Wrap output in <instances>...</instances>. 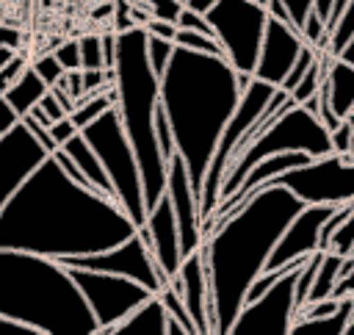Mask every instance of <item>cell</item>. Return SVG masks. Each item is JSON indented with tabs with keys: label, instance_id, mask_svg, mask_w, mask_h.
<instances>
[{
	"label": "cell",
	"instance_id": "cell-13",
	"mask_svg": "<svg viewBox=\"0 0 354 335\" xmlns=\"http://www.w3.org/2000/svg\"><path fill=\"white\" fill-rule=\"evenodd\" d=\"M58 263L75 266V269H97V271L122 274V277H130V280L141 282L152 293H158L163 285H169V277L155 263L152 249H149L141 227L130 238H124V241H119L108 249H100V252H91V255H77V257H64Z\"/></svg>",
	"mask_w": 354,
	"mask_h": 335
},
{
	"label": "cell",
	"instance_id": "cell-36",
	"mask_svg": "<svg viewBox=\"0 0 354 335\" xmlns=\"http://www.w3.org/2000/svg\"><path fill=\"white\" fill-rule=\"evenodd\" d=\"M141 6L152 14V17H158V19H177V14H180V8H183V3L180 0H141Z\"/></svg>",
	"mask_w": 354,
	"mask_h": 335
},
{
	"label": "cell",
	"instance_id": "cell-41",
	"mask_svg": "<svg viewBox=\"0 0 354 335\" xmlns=\"http://www.w3.org/2000/svg\"><path fill=\"white\" fill-rule=\"evenodd\" d=\"M282 6H285V11H288L290 22H293L296 28H301V22H304L307 11L313 8V0H282Z\"/></svg>",
	"mask_w": 354,
	"mask_h": 335
},
{
	"label": "cell",
	"instance_id": "cell-51",
	"mask_svg": "<svg viewBox=\"0 0 354 335\" xmlns=\"http://www.w3.org/2000/svg\"><path fill=\"white\" fill-rule=\"evenodd\" d=\"M351 114H354V111H351Z\"/></svg>",
	"mask_w": 354,
	"mask_h": 335
},
{
	"label": "cell",
	"instance_id": "cell-4",
	"mask_svg": "<svg viewBox=\"0 0 354 335\" xmlns=\"http://www.w3.org/2000/svg\"><path fill=\"white\" fill-rule=\"evenodd\" d=\"M0 313L30 324L39 335H97L69 269L53 257L0 246Z\"/></svg>",
	"mask_w": 354,
	"mask_h": 335
},
{
	"label": "cell",
	"instance_id": "cell-6",
	"mask_svg": "<svg viewBox=\"0 0 354 335\" xmlns=\"http://www.w3.org/2000/svg\"><path fill=\"white\" fill-rule=\"evenodd\" d=\"M277 152H307L313 158L318 155H329L332 152V138H329V127L315 116L310 114L304 105H296L290 102L288 108H282L254 138L252 144L235 158V163L227 169L224 180H221V188H218V202H227L241 180L246 177V172L266 155H277ZM213 208V210H216ZM207 221V219H205Z\"/></svg>",
	"mask_w": 354,
	"mask_h": 335
},
{
	"label": "cell",
	"instance_id": "cell-18",
	"mask_svg": "<svg viewBox=\"0 0 354 335\" xmlns=\"http://www.w3.org/2000/svg\"><path fill=\"white\" fill-rule=\"evenodd\" d=\"M141 233L152 249L155 263L160 266V271L171 280L183 263V252H180V230H177V219L171 210V202L166 197V191L158 197V202L152 208H147V219L141 224Z\"/></svg>",
	"mask_w": 354,
	"mask_h": 335
},
{
	"label": "cell",
	"instance_id": "cell-31",
	"mask_svg": "<svg viewBox=\"0 0 354 335\" xmlns=\"http://www.w3.org/2000/svg\"><path fill=\"white\" fill-rule=\"evenodd\" d=\"M28 64H30V58H28L22 50H17V53H14V55L0 66V94H3V91H6V89H8V86H11V83L25 72V66H28Z\"/></svg>",
	"mask_w": 354,
	"mask_h": 335
},
{
	"label": "cell",
	"instance_id": "cell-39",
	"mask_svg": "<svg viewBox=\"0 0 354 335\" xmlns=\"http://www.w3.org/2000/svg\"><path fill=\"white\" fill-rule=\"evenodd\" d=\"M36 105H39V108H41V114H44V116L50 119V125L66 116V111H64V105H61V102L55 100V94H53L50 89H47V94H44V97H41V100H39Z\"/></svg>",
	"mask_w": 354,
	"mask_h": 335
},
{
	"label": "cell",
	"instance_id": "cell-28",
	"mask_svg": "<svg viewBox=\"0 0 354 335\" xmlns=\"http://www.w3.org/2000/svg\"><path fill=\"white\" fill-rule=\"evenodd\" d=\"M80 69H102V39L100 33H86L77 39Z\"/></svg>",
	"mask_w": 354,
	"mask_h": 335
},
{
	"label": "cell",
	"instance_id": "cell-12",
	"mask_svg": "<svg viewBox=\"0 0 354 335\" xmlns=\"http://www.w3.org/2000/svg\"><path fill=\"white\" fill-rule=\"evenodd\" d=\"M304 260L285 269L260 296L246 299L230 324V335H288L296 318L293 288Z\"/></svg>",
	"mask_w": 354,
	"mask_h": 335
},
{
	"label": "cell",
	"instance_id": "cell-43",
	"mask_svg": "<svg viewBox=\"0 0 354 335\" xmlns=\"http://www.w3.org/2000/svg\"><path fill=\"white\" fill-rule=\"evenodd\" d=\"M19 122V116H17V111L8 105V100L0 94V136L6 133V130H11L14 125Z\"/></svg>",
	"mask_w": 354,
	"mask_h": 335
},
{
	"label": "cell",
	"instance_id": "cell-40",
	"mask_svg": "<svg viewBox=\"0 0 354 335\" xmlns=\"http://www.w3.org/2000/svg\"><path fill=\"white\" fill-rule=\"evenodd\" d=\"M0 335H39V332L30 324H25V321L0 313Z\"/></svg>",
	"mask_w": 354,
	"mask_h": 335
},
{
	"label": "cell",
	"instance_id": "cell-26",
	"mask_svg": "<svg viewBox=\"0 0 354 335\" xmlns=\"http://www.w3.org/2000/svg\"><path fill=\"white\" fill-rule=\"evenodd\" d=\"M158 296H160V302L166 305V313H169L171 318H177L188 335H196V327H194V321H191V316H188V310H185V305H183V296H180L171 285H163V288L158 291Z\"/></svg>",
	"mask_w": 354,
	"mask_h": 335
},
{
	"label": "cell",
	"instance_id": "cell-15",
	"mask_svg": "<svg viewBox=\"0 0 354 335\" xmlns=\"http://www.w3.org/2000/svg\"><path fill=\"white\" fill-rule=\"evenodd\" d=\"M47 155L50 152L22 119L0 136V210Z\"/></svg>",
	"mask_w": 354,
	"mask_h": 335
},
{
	"label": "cell",
	"instance_id": "cell-50",
	"mask_svg": "<svg viewBox=\"0 0 354 335\" xmlns=\"http://www.w3.org/2000/svg\"><path fill=\"white\" fill-rule=\"evenodd\" d=\"M180 3H185V0H180Z\"/></svg>",
	"mask_w": 354,
	"mask_h": 335
},
{
	"label": "cell",
	"instance_id": "cell-14",
	"mask_svg": "<svg viewBox=\"0 0 354 335\" xmlns=\"http://www.w3.org/2000/svg\"><path fill=\"white\" fill-rule=\"evenodd\" d=\"M335 208L337 205H301V210L285 224L282 235L277 238L263 271H285L318 252V230Z\"/></svg>",
	"mask_w": 354,
	"mask_h": 335
},
{
	"label": "cell",
	"instance_id": "cell-33",
	"mask_svg": "<svg viewBox=\"0 0 354 335\" xmlns=\"http://www.w3.org/2000/svg\"><path fill=\"white\" fill-rule=\"evenodd\" d=\"M17 50H22V33H19L17 28L0 22V66H3Z\"/></svg>",
	"mask_w": 354,
	"mask_h": 335
},
{
	"label": "cell",
	"instance_id": "cell-5",
	"mask_svg": "<svg viewBox=\"0 0 354 335\" xmlns=\"http://www.w3.org/2000/svg\"><path fill=\"white\" fill-rule=\"evenodd\" d=\"M113 108L122 119L124 136L136 152L144 202L152 208L166 191V158L158 150L155 138V111L160 105V75L149 66L147 58V30L133 25L116 30V55H113Z\"/></svg>",
	"mask_w": 354,
	"mask_h": 335
},
{
	"label": "cell",
	"instance_id": "cell-47",
	"mask_svg": "<svg viewBox=\"0 0 354 335\" xmlns=\"http://www.w3.org/2000/svg\"><path fill=\"white\" fill-rule=\"evenodd\" d=\"M346 119H348V127H351V150L348 152H354V114H348Z\"/></svg>",
	"mask_w": 354,
	"mask_h": 335
},
{
	"label": "cell",
	"instance_id": "cell-38",
	"mask_svg": "<svg viewBox=\"0 0 354 335\" xmlns=\"http://www.w3.org/2000/svg\"><path fill=\"white\" fill-rule=\"evenodd\" d=\"M144 30H147L149 36H160V39L174 42L177 25H174L171 19H158V17H149V19H147V25H144Z\"/></svg>",
	"mask_w": 354,
	"mask_h": 335
},
{
	"label": "cell",
	"instance_id": "cell-8",
	"mask_svg": "<svg viewBox=\"0 0 354 335\" xmlns=\"http://www.w3.org/2000/svg\"><path fill=\"white\" fill-rule=\"evenodd\" d=\"M205 19L224 58L235 66V72L252 75L263 42L268 8L257 0H216L205 11Z\"/></svg>",
	"mask_w": 354,
	"mask_h": 335
},
{
	"label": "cell",
	"instance_id": "cell-24",
	"mask_svg": "<svg viewBox=\"0 0 354 335\" xmlns=\"http://www.w3.org/2000/svg\"><path fill=\"white\" fill-rule=\"evenodd\" d=\"M47 89H50V86H47V83L30 69V64H28L25 72H22L6 91H3V97L8 100V105H11V108L17 111V116L22 119V116H25V114H28V111L47 94Z\"/></svg>",
	"mask_w": 354,
	"mask_h": 335
},
{
	"label": "cell",
	"instance_id": "cell-11",
	"mask_svg": "<svg viewBox=\"0 0 354 335\" xmlns=\"http://www.w3.org/2000/svg\"><path fill=\"white\" fill-rule=\"evenodd\" d=\"M66 269L75 285L80 288L91 316L97 318V327H100L97 335H108L119 318H124L136 305L152 296L149 288L122 274L97 271V269H75V266H66Z\"/></svg>",
	"mask_w": 354,
	"mask_h": 335
},
{
	"label": "cell",
	"instance_id": "cell-49",
	"mask_svg": "<svg viewBox=\"0 0 354 335\" xmlns=\"http://www.w3.org/2000/svg\"><path fill=\"white\" fill-rule=\"evenodd\" d=\"M257 3H263V6H266V3H268V0H257Z\"/></svg>",
	"mask_w": 354,
	"mask_h": 335
},
{
	"label": "cell",
	"instance_id": "cell-7",
	"mask_svg": "<svg viewBox=\"0 0 354 335\" xmlns=\"http://www.w3.org/2000/svg\"><path fill=\"white\" fill-rule=\"evenodd\" d=\"M83 138L91 144L94 155L100 158L113 197L116 202L124 208V213L141 227L147 219V202H144V185H141V172H138V161L136 152L124 136L122 119L116 114V108H105L97 119H91L88 125L80 127Z\"/></svg>",
	"mask_w": 354,
	"mask_h": 335
},
{
	"label": "cell",
	"instance_id": "cell-42",
	"mask_svg": "<svg viewBox=\"0 0 354 335\" xmlns=\"http://www.w3.org/2000/svg\"><path fill=\"white\" fill-rule=\"evenodd\" d=\"M343 296H354V269L340 271L332 288V299H343Z\"/></svg>",
	"mask_w": 354,
	"mask_h": 335
},
{
	"label": "cell",
	"instance_id": "cell-37",
	"mask_svg": "<svg viewBox=\"0 0 354 335\" xmlns=\"http://www.w3.org/2000/svg\"><path fill=\"white\" fill-rule=\"evenodd\" d=\"M329 138H332V152H348L351 150V127H348V119H343L337 127L329 130Z\"/></svg>",
	"mask_w": 354,
	"mask_h": 335
},
{
	"label": "cell",
	"instance_id": "cell-19",
	"mask_svg": "<svg viewBox=\"0 0 354 335\" xmlns=\"http://www.w3.org/2000/svg\"><path fill=\"white\" fill-rule=\"evenodd\" d=\"M169 285L183 296V305L196 327V335H210V291H207V274H205V260L202 249L196 246L188 252L177 269V274L169 280Z\"/></svg>",
	"mask_w": 354,
	"mask_h": 335
},
{
	"label": "cell",
	"instance_id": "cell-23",
	"mask_svg": "<svg viewBox=\"0 0 354 335\" xmlns=\"http://www.w3.org/2000/svg\"><path fill=\"white\" fill-rule=\"evenodd\" d=\"M351 313H354V296H343L332 313L315 318H293L288 335H343Z\"/></svg>",
	"mask_w": 354,
	"mask_h": 335
},
{
	"label": "cell",
	"instance_id": "cell-10",
	"mask_svg": "<svg viewBox=\"0 0 354 335\" xmlns=\"http://www.w3.org/2000/svg\"><path fill=\"white\" fill-rule=\"evenodd\" d=\"M271 183L293 191L304 205H343L354 199V152H329L310 158Z\"/></svg>",
	"mask_w": 354,
	"mask_h": 335
},
{
	"label": "cell",
	"instance_id": "cell-21",
	"mask_svg": "<svg viewBox=\"0 0 354 335\" xmlns=\"http://www.w3.org/2000/svg\"><path fill=\"white\" fill-rule=\"evenodd\" d=\"M166 305L158 293H152L149 299L136 305L124 318H119L108 335H166Z\"/></svg>",
	"mask_w": 354,
	"mask_h": 335
},
{
	"label": "cell",
	"instance_id": "cell-35",
	"mask_svg": "<svg viewBox=\"0 0 354 335\" xmlns=\"http://www.w3.org/2000/svg\"><path fill=\"white\" fill-rule=\"evenodd\" d=\"M53 55H55V61L64 66V72H66V69H80L77 39H75V42H58V44L53 47Z\"/></svg>",
	"mask_w": 354,
	"mask_h": 335
},
{
	"label": "cell",
	"instance_id": "cell-16",
	"mask_svg": "<svg viewBox=\"0 0 354 335\" xmlns=\"http://www.w3.org/2000/svg\"><path fill=\"white\" fill-rule=\"evenodd\" d=\"M301 44H304L301 30L290 19L268 14L266 30H263V42H260V50H257V61H254V69H252V78L266 80V83L279 89V83L290 72Z\"/></svg>",
	"mask_w": 354,
	"mask_h": 335
},
{
	"label": "cell",
	"instance_id": "cell-30",
	"mask_svg": "<svg viewBox=\"0 0 354 335\" xmlns=\"http://www.w3.org/2000/svg\"><path fill=\"white\" fill-rule=\"evenodd\" d=\"M171 53H174V42L147 33V58H149V66H152L158 75H163V69H166Z\"/></svg>",
	"mask_w": 354,
	"mask_h": 335
},
{
	"label": "cell",
	"instance_id": "cell-45",
	"mask_svg": "<svg viewBox=\"0 0 354 335\" xmlns=\"http://www.w3.org/2000/svg\"><path fill=\"white\" fill-rule=\"evenodd\" d=\"M337 58H343V61H348V64H354V36L340 47V53H337Z\"/></svg>",
	"mask_w": 354,
	"mask_h": 335
},
{
	"label": "cell",
	"instance_id": "cell-29",
	"mask_svg": "<svg viewBox=\"0 0 354 335\" xmlns=\"http://www.w3.org/2000/svg\"><path fill=\"white\" fill-rule=\"evenodd\" d=\"M174 44L180 47H188V50H199V53H221L218 42L207 33H199V30H185V28H177L174 33ZM224 55V53H221Z\"/></svg>",
	"mask_w": 354,
	"mask_h": 335
},
{
	"label": "cell",
	"instance_id": "cell-34",
	"mask_svg": "<svg viewBox=\"0 0 354 335\" xmlns=\"http://www.w3.org/2000/svg\"><path fill=\"white\" fill-rule=\"evenodd\" d=\"M174 25H177V28H185V30H199V33L213 36V30H210V25H207L205 14H199V11L188 8V6H183V8H180V14H177V19H174Z\"/></svg>",
	"mask_w": 354,
	"mask_h": 335
},
{
	"label": "cell",
	"instance_id": "cell-2",
	"mask_svg": "<svg viewBox=\"0 0 354 335\" xmlns=\"http://www.w3.org/2000/svg\"><path fill=\"white\" fill-rule=\"evenodd\" d=\"M301 205L304 202L285 185L266 183L210 224L199 249L210 291V327L216 335H230V324L243 307L252 282L263 274L277 238Z\"/></svg>",
	"mask_w": 354,
	"mask_h": 335
},
{
	"label": "cell",
	"instance_id": "cell-27",
	"mask_svg": "<svg viewBox=\"0 0 354 335\" xmlns=\"http://www.w3.org/2000/svg\"><path fill=\"white\" fill-rule=\"evenodd\" d=\"M326 249H332V252H337V255H348V252H354V199L348 202V213H346V219L340 221V227L335 230V235H332V241H329V246Z\"/></svg>",
	"mask_w": 354,
	"mask_h": 335
},
{
	"label": "cell",
	"instance_id": "cell-20",
	"mask_svg": "<svg viewBox=\"0 0 354 335\" xmlns=\"http://www.w3.org/2000/svg\"><path fill=\"white\" fill-rule=\"evenodd\" d=\"M324 61H326V66H324L321 86H324L326 102L340 119H346L354 111V64H348L337 55H329L326 50H324Z\"/></svg>",
	"mask_w": 354,
	"mask_h": 335
},
{
	"label": "cell",
	"instance_id": "cell-22",
	"mask_svg": "<svg viewBox=\"0 0 354 335\" xmlns=\"http://www.w3.org/2000/svg\"><path fill=\"white\" fill-rule=\"evenodd\" d=\"M58 147H61V150L75 161V166L86 174V180H88L100 194H105V197L116 199V197H113V188H111V180H108V174H105V169H102L100 158L94 155L91 144L83 138V133H80V130H75L72 136H66Z\"/></svg>",
	"mask_w": 354,
	"mask_h": 335
},
{
	"label": "cell",
	"instance_id": "cell-46",
	"mask_svg": "<svg viewBox=\"0 0 354 335\" xmlns=\"http://www.w3.org/2000/svg\"><path fill=\"white\" fill-rule=\"evenodd\" d=\"M216 0H185L183 6H188V8H194V11H199V14H205L210 6H213Z\"/></svg>",
	"mask_w": 354,
	"mask_h": 335
},
{
	"label": "cell",
	"instance_id": "cell-48",
	"mask_svg": "<svg viewBox=\"0 0 354 335\" xmlns=\"http://www.w3.org/2000/svg\"><path fill=\"white\" fill-rule=\"evenodd\" d=\"M343 335H354V313H351V318H348V324H346Z\"/></svg>",
	"mask_w": 354,
	"mask_h": 335
},
{
	"label": "cell",
	"instance_id": "cell-44",
	"mask_svg": "<svg viewBox=\"0 0 354 335\" xmlns=\"http://www.w3.org/2000/svg\"><path fill=\"white\" fill-rule=\"evenodd\" d=\"M102 39V66H113V55H116V30L100 33Z\"/></svg>",
	"mask_w": 354,
	"mask_h": 335
},
{
	"label": "cell",
	"instance_id": "cell-17",
	"mask_svg": "<svg viewBox=\"0 0 354 335\" xmlns=\"http://www.w3.org/2000/svg\"><path fill=\"white\" fill-rule=\"evenodd\" d=\"M166 197H169L174 219H177L180 252L185 257L188 252H194L202 244L205 235H202V219H199V199L191 185L188 166L177 152L169 158V166H166Z\"/></svg>",
	"mask_w": 354,
	"mask_h": 335
},
{
	"label": "cell",
	"instance_id": "cell-3",
	"mask_svg": "<svg viewBox=\"0 0 354 335\" xmlns=\"http://www.w3.org/2000/svg\"><path fill=\"white\" fill-rule=\"evenodd\" d=\"M238 97V72L221 53H199L174 44V53L160 75V108L166 114L177 155L188 166L196 199L216 141L230 122Z\"/></svg>",
	"mask_w": 354,
	"mask_h": 335
},
{
	"label": "cell",
	"instance_id": "cell-32",
	"mask_svg": "<svg viewBox=\"0 0 354 335\" xmlns=\"http://www.w3.org/2000/svg\"><path fill=\"white\" fill-rule=\"evenodd\" d=\"M30 69L47 83V86H53L58 78H61V72H64V66L55 61V55L53 53H44V55H39V58H33L30 61Z\"/></svg>",
	"mask_w": 354,
	"mask_h": 335
},
{
	"label": "cell",
	"instance_id": "cell-1",
	"mask_svg": "<svg viewBox=\"0 0 354 335\" xmlns=\"http://www.w3.org/2000/svg\"><path fill=\"white\" fill-rule=\"evenodd\" d=\"M136 230L138 224L116 199L72 180L53 155L28 174L0 210V246L53 260L108 249Z\"/></svg>",
	"mask_w": 354,
	"mask_h": 335
},
{
	"label": "cell",
	"instance_id": "cell-25",
	"mask_svg": "<svg viewBox=\"0 0 354 335\" xmlns=\"http://www.w3.org/2000/svg\"><path fill=\"white\" fill-rule=\"evenodd\" d=\"M354 36V0H348L340 11V17L332 22L329 33H326V53L329 55H337L340 47Z\"/></svg>",
	"mask_w": 354,
	"mask_h": 335
},
{
	"label": "cell",
	"instance_id": "cell-9",
	"mask_svg": "<svg viewBox=\"0 0 354 335\" xmlns=\"http://www.w3.org/2000/svg\"><path fill=\"white\" fill-rule=\"evenodd\" d=\"M277 91V86L266 83V80H257L252 78V83L241 91L238 97V105L230 116V122L224 125L218 141H216V150H213V158H210V166L202 177V188H199V219H210L216 202H218V188H221V180L232 163V150L238 147V141L243 138V133L254 125V119L263 114V108L268 105L271 94Z\"/></svg>",
	"mask_w": 354,
	"mask_h": 335
}]
</instances>
